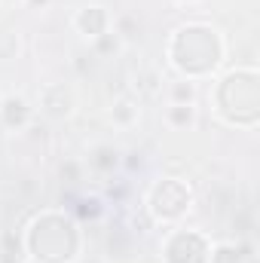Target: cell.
<instances>
[{"mask_svg": "<svg viewBox=\"0 0 260 263\" xmlns=\"http://www.w3.org/2000/svg\"><path fill=\"white\" fill-rule=\"evenodd\" d=\"M196 101V86L190 80H181L172 86V104H193Z\"/></svg>", "mask_w": 260, "mask_h": 263, "instance_id": "obj_8", "label": "cell"}, {"mask_svg": "<svg viewBox=\"0 0 260 263\" xmlns=\"http://www.w3.org/2000/svg\"><path fill=\"white\" fill-rule=\"evenodd\" d=\"M135 117H138V107L132 104L129 98H120V101L114 104V110H110V120H114L117 126H132Z\"/></svg>", "mask_w": 260, "mask_h": 263, "instance_id": "obj_7", "label": "cell"}, {"mask_svg": "<svg viewBox=\"0 0 260 263\" xmlns=\"http://www.w3.org/2000/svg\"><path fill=\"white\" fill-rule=\"evenodd\" d=\"M107 22H110V18H107L104 6H83V9L73 15V28H77L83 37H89V40L107 34Z\"/></svg>", "mask_w": 260, "mask_h": 263, "instance_id": "obj_4", "label": "cell"}, {"mask_svg": "<svg viewBox=\"0 0 260 263\" xmlns=\"http://www.w3.org/2000/svg\"><path fill=\"white\" fill-rule=\"evenodd\" d=\"M0 120H3L9 129H22V126L31 120V107L25 104V98L9 95V98L0 101Z\"/></svg>", "mask_w": 260, "mask_h": 263, "instance_id": "obj_5", "label": "cell"}, {"mask_svg": "<svg viewBox=\"0 0 260 263\" xmlns=\"http://www.w3.org/2000/svg\"><path fill=\"white\" fill-rule=\"evenodd\" d=\"M89 162H92L95 168H114L120 159H117V150L104 144V147H95V150H92V159H89Z\"/></svg>", "mask_w": 260, "mask_h": 263, "instance_id": "obj_9", "label": "cell"}, {"mask_svg": "<svg viewBox=\"0 0 260 263\" xmlns=\"http://www.w3.org/2000/svg\"><path fill=\"white\" fill-rule=\"evenodd\" d=\"M190 190H187V184H181V181H175V178H165L162 184H156L153 187V193H150V211L159 217V220H175V217H181L187 208H190Z\"/></svg>", "mask_w": 260, "mask_h": 263, "instance_id": "obj_2", "label": "cell"}, {"mask_svg": "<svg viewBox=\"0 0 260 263\" xmlns=\"http://www.w3.org/2000/svg\"><path fill=\"white\" fill-rule=\"evenodd\" d=\"M120 49V34L114 31H107V34H101V37H95V52L98 55H107V52H117Z\"/></svg>", "mask_w": 260, "mask_h": 263, "instance_id": "obj_10", "label": "cell"}, {"mask_svg": "<svg viewBox=\"0 0 260 263\" xmlns=\"http://www.w3.org/2000/svg\"><path fill=\"white\" fill-rule=\"evenodd\" d=\"M211 263H239V251L233 245H220L214 254H211Z\"/></svg>", "mask_w": 260, "mask_h": 263, "instance_id": "obj_11", "label": "cell"}, {"mask_svg": "<svg viewBox=\"0 0 260 263\" xmlns=\"http://www.w3.org/2000/svg\"><path fill=\"white\" fill-rule=\"evenodd\" d=\"M89 263H95V260H89Z\"/></svg>", "mask_w": 260, "mask_h": 263, "instance_id": "obj_15", "label": "cell"}, {"mask_svg": "<svg viewBox=\"0 0 260 263\" xmlns=\"http://www.w3.org/2000/svg\"><path fill=\"white\" fill-rule=\"evenodd\" d=\"M40 107H43L46 117H52V120H65V117L73 114L77 98H73V92L67 89L65 83H52V86H46V89L40 92Z\"/></svg>", "mask_w": 260, "mask_h": 263, "instance_id": "obj_3", "label": "cell"}, {"mask_svg": "<svg viewBox=\"0 0 260 263\" xmlns=\"http://www.w3.org/2000/svg\"><path fill=\"white\" fill-rule=\"evenodd\" d=\"M3 3H18V0H3Z\"/></svg>", "mask_w": 260, "mask_h": 263, "instance_id": "obj_13", "label": "cell"}, {"mask_svg": "<svg viewBox=\"0 0 260 263\" xmlns=\"http://www.w3.org/2000/svg\"><path fill=\"white\" fill-rule=\"evenodd\" d=\"M28 3H31V6H43L46 0H28Z\"/></svg>", "mask_w": 260, "mask_h": 263, "instance_id": "obj_12", "label": "cell"}, {"mask_svg": "<svg viewBox=\"0 0 260 263\" xmlns=\"http://www.w3.org/2000/svg\"><path fill=\"white\" fill-rule=\"evenodd\" d=\"M175 43H184V52L190 49V55H196L193 65H190V73H205L220 62V43H217V34L208 31V28H199V25H190V28H181Z\"/></svg>", "mask_w": 260, "mask_h": 263, "instance_id": "obj_1", "label": "cell"}, {"mask_svg": "<svg viewBox=\"0 0 260 263\" xmlns=\"http://www.w3.org/2000/svg\"><path fill=\"white\" fill-rule=\"evenodd\" d=\"M181 3H187V0H181Z\"/></svg>", "mask_w": 260, "mask_h": 263, "instance_id": "obj_14", "label": "cell"}, {"mask_svg": "<svg viewBox=\"0 0 260 263\" xmlns=\"http://www.w3.org/2000/svg\"><path fill=\"white\" fill-rule=\"evenodd\" d=\"M165 120L172 129H193L196 126V107L193 104H172L165 110Z\"/></svg>", "mask_w": 260, "mask_h": 263, "instance_id": "obj_6", "label": "cell"}]
</instances>
